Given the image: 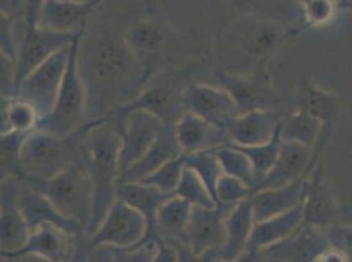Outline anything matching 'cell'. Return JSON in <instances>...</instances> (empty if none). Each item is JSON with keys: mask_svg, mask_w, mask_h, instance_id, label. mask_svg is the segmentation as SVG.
Here are the masks:
<instances>
[{"mask_svg": "<svg viewBox=\"0 0 352 262\" xmlns=\"http://www.w3.org/2000/svg\"><path fill=\"white\" fill-rule=\"evenodd\" d=\"M230 145L239 148L242 152H245L249 156L250 160L252 163L255 175H256V180L259 182L264 176L271 171V168L275 165V163L278 160L280 146H281L280 125L278 130L275 132V135H274V138L267 143L258 145V146H238L234 143H230Z\"/></svg>", "mask_w": 352, "mask_h": 262, "instance_id": "37", "label": "cell"}, {"mask_svg": "<svg viewBox=\"0 0 352 262\" xmlns=\"http://www.w3.org/2000/svg\"><path fill=\"white\" fill-rule=\"evenodd\" d=\"M115 122V121H113ZM121 136L120 176L140 160L160 136L164 122L146 110H133L115 122Z\"/></svg>", "mask_w": 352, "mask_h": 262, "instance_id": "10", "label": "cell"}, {"mask_svg": "<svg viewBox=\"0 0 352 262\" xmlns=\"http://www.w3.org/2000/svg\"><path fill=\"white\" fill-rule=\"evenodd\" d=\"M86 29L80 30L70 50L67 70L59 89L54 108L47 116L40 118L38 130L49 131L59 136H69L88 123L87 88L79 69V51Z\"/></svg>", "mask_w": 352, "mask_h": 262, "instance_id": "4", "label": "cell"}, {"mask_svg": "<svg viewBox=\"0 0 352 262\" xmlns=\"http://www.w3.org/2000/svg\"><path fill=\"white\" fill-rule=\"evenodd\" d=\"M88 171L92 180V211L85 233L88 237L102 224L109 207L116 200L120 177L121 136L108 117L96 118L85 138Z\"/></svg>", "mask_w": 352, "mask_h": 262, "instance_id": "2", "label": "cell"}, {"mask_svg": "<svg viewBox=\"0 0 352 262\" xmlns=\"http://www.w3.org/2000/svg\"><path fill=\"white\" fill-rule=\"evenodd\" d=\"M330 248L323 228L301 226L287 239L259 252L256 261L317 262Z\"/></svg>", "mask_w": 352, "mask_h": 262, "instance_id": "14", "label": "cell"}, {"mask_svg": "<svg viewBox=\"0 0 352 262\" xmlns=\"http://www.w3.org/2000/svg\"><path fill=\"white\" fill-rule=\"evenodd\" d=\"M216 197L219 206H234L251 197V188L234 176L223 174L217 182Z\"/></svg>", "mask_w": 352, "mask_h": 262, "instance_id": "41", "label": "cell"}, {"mask_svg": "<svg viewBox=\"0 0 352 262\" xmlns=\"http://www.w3.org/2000/svg\"><path fill=\"white\" fill-rule=\"evenodd\" d=\"M216 155L220 160L223 174L239 178L251 188L252 193V188L256 185L258 180L249 156L230 143L216 147Z\"/></svg>", "mask_w": 352, "mask_h": 262, "instance_id": "35", "label": "cell"}, {"mask_svg": "<svg viewBox=\"0 0 352 262\" xmlns=\"http://www.w3.org/2000/svg\"><path fill=\"white\" fill-rule=\"evenodd\" d=\"M40 115L36 108L20 97L1 96V134L20 131L30 134L37 129Z\"/></svg>", "mask_w": 352, "mask_h": 262, "instance_id": "33", "label": "cell"}, {"mask_svg": "<svg viewBox=\"0 0 352 262\" xmlns=\"http://www.w3.org/2000/svg\"><path fill=\"white\" fill-rule=\"evenodd\" d=\"M186 160H187V152H183L182 155L164 163L154 174L147 176L146 178L141 180L140 182L155 187L164 193L175 194L183 172L187 167Z\"/></svg>", "mask_w": 352, "mask_h": 262, "instance_id": "39", "label": "cell"}, {"mask_svg": "<svg viewBox=\"0 0 352 262\" xmlns=\"http://www.w3.org/2000/svg\"><path fill=\"white\" fill-rule=\"evenodd\" d=\"M302 223V204L271 218L255 222L246 253L242 260H256L259 252L271 247L296 233Z\"/></svg>", "mask_w": 352, "mask_h": 262, "instance_id": "23", "label": "cell"}, {"mask_svg": "<svg viewBox=\"0 0 352 262\" xmlns=\"http://www.w3.org/2000/svg\"><path fill=\"white\" fill-rule=\"evenodd\" d=\"M96 118L69 136H59L49 131L30 132L20 151V167L23 177L52 178L70 167L78 154V145L83 142L88 130L95 125Z\"/></svg>", "mask_w": 352, "mask_h": 262, "instance_id": "5", "label": "cell"}, {"mask_svg": "<svg viewBox=\"0 0 352 262\" xmlns=\"http://www.w3.org/2000/svg\"><path fill=\"white\" fill-rule=\"evenodd\" d=\"M309 174L281 188L259 190L254 193L250 197V201L255 222L284 214L302 204Z\"/></svg>", "mask_w": 352, "mask_h": 262, "instance_id": "31", "label": "cell"}, {"mask_svg": "<svg viewBox=\"0 0 352 262\" xmlns=\"http://www.w3.org/2000/svg\"><path fill=\"white\" fill-rule=\"evenodd\" d=\"M235 27L236 41L245 57L252 63L254 73L264 70L268 59L283 43L302 33L298 27L256 17H246Z\"/></svg>", "mask_w": 352, "mask_h": 262, "instance_id": "6", "label": "cell"}, {"mask_svg": "<svg viewBox=\"0 0 352 262\" xmlns=\"http://www.w3.org/2000/svg\"><path fill=\"white\" fill-rule=\"evenodd\" d=\"M168 37L170 32L167 27L155 16L137 20L125 36L144 67L146 82L164 59L168 47Z\"/></svg>", "mask_w": 352, "mask_h": 262, "instance_id": "16", "label": "cell"}, {"mask_svg": "<svg viewBox=\"0 0 352 262\" xmlns=\"http://www.w3.org/2000/svg\"><path fill=\"white\" fill-rule=\"evenodd\" d=\"M304 7V32L309 28L327 24L337 11L336 0H305Z\"/></svg>", "mask_w": 352, "mask_h": 262, "instance_id": "42", "label": "cell"}, {"mask_svg": "<svg viewBox=\"0 0 352 262\" xmlns=\"http://www.w3.org/2000/svg\"><path fill=\"white\" fill-rule=\"evenodd\" d=\"M340 8H350L352 10V0H344L340 5Z\"/></svg>", "mask_w": 352, "mask_h": 262, "instance_id": "46", "label": "cell"}, {"mask_svg": "<svg viewBox=\"0 0 352 262\" xmlns=\"http://www.w3.org/2000/svg\"><path fill=\"white\" fill-rule=\"evenodd\" d=\"M113 5L122 10H135L140 12H146L147 15L157 14L155 0H109Z\"/></svg>", "mask_w": 352, "mask_h": 262, "instance_id": "44", "label": "cell"}, {"mask_svg": "<svg viewBox=\"0 0 352 262\" xmlns=\"http://www.w3.org/2000/svg\"><path fill=\"white\" fill-rule=\"evenodd\" d=\"M28 134L10 131L1 134V180L15 176L23 178L20 167V151Z\"/></svg>", "mask_w": 352, "mask_h": 262, "instance_id": "40", "label": "cell"}, {"mask_svg": "<svg viewBox=\"0 0 352 262\" xmlns=\"http://www.w3.org/2000/svg\"><path fill=\"white\" fill-rule=\"evenodd\" d=\"M192 206L179 195H171L158 209L157 228L160 240L171 244L179 250L183 248V257L192 256L187 243V227L191 218Z\"/></svg>", "mask_w": 352, "mask_h": 262, "instance_id": "25", "label": "cell"}, {"mask_svg": "<svg viewBox=\"0 0 352 262\" xmlns=\"http://www.w3.org/2000/svg\"><path fill=\"white\" fill-rule=\"evenodd\" d=\"M88 110H100L109 104H125L146 83L141 62L128 40L112 32H105L89 45L87 51ZM131 102V100H129Z\"/></svg>", "mask_w": 352, "mask_h": 262, "instance_id": "1", "label": "cell"}, {"mask_svg": "<svg viewBox=\"0 0 352 262\" xmlns=\"http://www.w3.org/2000/svg\"><path fill=\"white\" fill-rule=\"evenodd\" d=\"M102 3L103 0H94L88 3L45 0L38 12L37 25L57 33L75 34L86 29L88 17Z\"/></svg>", "mask_w": 352, "mask_h": 262, "instance_id": "20", "label": "cell"}, {"mask_svg": "<svg viewBox=\"0 0 352 262\" xmlns=\"http://www.w3.org/2000/svg\"><path fill=\"white\" fill-rule=\"evenodd\" d=\"M79 235L70 233L57 224L45 223L32 230L27 244L1 259L16 260L25 256H37L50 262L70 261L75 253V239Z\"/></svg>", "mask_w": 352, "mask_h": 262, "instance_id": "17", "label": "cell"}, {"mask_svg": "<svg viewBox=\"0 0 352 262\" xmlns=\"http://www.w3.org/2000/svg\"><path fill=\"white\" fill-rule=\"evenodd\" d=\"M331 248L339 250L346 261L352 262V226L349 224H330L323 228Z\"/></svg>", "mask_w": 352, "mask_h": 262, "instance_id": "43", "label": "cell"}, {"mask_svg": "<svg viewBox=\"0 0 352 262\" xmlns=\"http://www.w3.org/2000/svg\"><path fill=\"white\" fill-rule=\"evenodd\" d=\"M323 125L314 117L296 110L291 116L283 118L280 122V138L283 142H296L304 146L316 147Z\"/></svg>", "mask_w": 352, "mask_h": 262, "instance_id": "34", "label": "cell"}, {"mask_svg": "<svg viewBox=\"0 0 352 262\" xmlns=\"http://www.w3.org/2000/svg\"><path fill=\"white\" fill-rule=\"evenodd\" d=\"M176 139L183 152H195L208 148L226 145L229 142L228 132L214 123L186 110L174 125Z\"/></svg>", "mask_w": 352, "mask_h": 262, "instance_id": "27", "label": "cell"}, {"mask_svg": "<svg viewBox=\"0 0 352 262\" xmlns=\"http://www.w3.org/2000/svg\"><path fill=\"white\" fill-rule=\"evenodd\" d=\"M133 110H146L154 116L160 117L164 123L175 125L187 109L183 102V96H177L174 89L153 87L141 92L132 102L116 106L112 112L113 121H120Z\"/></svg>", "mask_w": 352, "mask_h": 262, "instance_id": "19", "label": "cell"}, {"mask_svg": "<svg viewBox=\"0 0 352 262\" xmlns=\"http://www.w3.org/2000/svg\"><path fill=\"white\" fill-rule=\"evenodd\" d=\"M214 78L219 86L233 97L239 115L258 109H276L279 106V96L271 87L264 70L246 76L217 70Z\"/></svg>", "mask_w": 352, "mask_h": 262, "instance_id": "12", "label": "cell"}, {"mask_svg": "<svg viewBox=\"0 0 352 262\" xmlns=\"http://www.w3.org/2000/svg\"><path fill=\"white\" fill-rule=\"evenodd\" d=\"M281 119L276 109H258L241 113L228 126L229 142L238 146L267 143L274 138Z\"/></svg>", "mask_w": 352, "mask_h": 262, "instance_id": "21", "label": "cell"}, {"mask_svg": "<svg viewBox=\"0 0 352 262\" xmlns=\"http://www.w3.org/2000/svg\"><path fill=\"white\" fill-rule=\"evenodd\" d=\"M330 136L331 134L322 132L314 148L296 142L281 141L278 160L271 171L252 188L251 195L259 190L281 188L311 172V169L318 164Z\"/></svg>", "mask_w": 352, "mask_h": 262, "instance_id": "9", "label": "cell"}, {"mask_svg": "<svg viewBox=\"0 0 352 262\" xmlns=\"http://www.w3.org/2000/svg\"><path fill=\"white\" fill-rule=\"evenodd\" d=\"M66 1H74V3H88V1H94V0H66Z\"/></svg>", "mask_w": 352, "mask_h": 262, "instance_id": "47", "label": "cell"}, {"mask_svg": "<svg viewBox=\"0 0 352 262\" xmlns=\"http://www.w3.org/2000/svg\"><path fill=\"white\" fill-rule=\"evenodd\" d=\"M343 1H344V0H340V4H339V7H340V5H342V3H343Z\"/></svg>", "mask_w": 352, "mask_h": 262, "instance_id": "48", "label": "cell"}, {"mask_svg": "<svg viewBox=\"0 0 352 262\" xmlns=\"http://www.w3.org/2000/svg\"><path fill=\"white\" fill-rule=\"evenodd\" d=\"M20 178L11 176L1 180L0 206V247L1 256L14 253L27 244L30 236V224L19 204Z\"/></svg>", "mask_w": 352, "mask_h": 262, "instance_id": "15", "label": "cell"}, {"mask_svg": "<svg viewBox=\"0 0 352 262\" xmlns=\"http://www.w3.org/2000/svg\"><path fill=\"white\" fill-rule=\"evenodd\" d=\"M183 102L187 110L203 117L226 132L233 118L239 115L233 97L221 87L191 83L183 93Z\"/></svg>", "mask_w": 352, "mask_h": 262, "instance_id": "18", "label": "cell"}, {"mask_svg": "<svg viewBox=\"0 0 352 262\" xmlns=\"http://www.w3.org/2000/svg\"><path fill=\"white\" fill-rule=\"evenodd\" d=\"M146 236V219L132 204L116 198L99 228L89 236L92 247L132 249Z\"/></svg>", "mask_w": 352, "mask_h": 262, "instance_id": "8", "label": "cell"}, {"mask_svg": "<svg viewBox=\"0 0 352 262\" xmlns=\"http://www.w3.org/2000/svg\"><path fill=\"white\" fill-rule=\"evenodd\" d=\"M183 150L176 139L174 125L164 123L155 143L146 154L118 177V182H140L154 174L164 163L182 155Z\"/></svg>", "mask_w": 352, "mask_h": 262, "instance_id": "30", "label": "cell"}, {"mask_svg": "<svg viewBox=\"0 0 352 262\" xmlns=\"http://www.w3.org/2000/svg\"><path fill=\"white\" fill-rule=\"evenodd\" d=\"M232 207L225 204L216 209L192 207L187 227V243L193 259L206 260V257H213L219 260L225 240V218Z\"/></svg>", "mask_w": 352, "mask_h": 262, "instance_id": "13", "label": "cell"}, {"mask_svg": "<svg viewBox=\"0 0 352 262\" xmlns=\"http://www.w3.org/2000/svg\"><path fill=\"white\" fill-rule=\"evenodd\" d=\"M24 182L43 191L66 218L78 222L85 230L92 211L94 187L88 171L86 150L62 174L52 178L23 177Z\"/></svg>", "mask_w": 352, "mask_h": 262, "instance_id": "3", "label": "cell"}, {"mask_svg": "<svg viewBox=\"0 0 352 262\" xmlns=\"http://www.w3.org/2000/svg\"><path fill=\"white\" fill-rule=\"evenodd\" d=\"M337 211L336 200L324 182L322 165L317 164L307 178L301 226L326 228L334 223Z\"/></svg>", "mask_w": 352, "mask_h": 262, "instance_id": "22", "label": "cell"}, {"mask_svg": "<svg viewBox=\"0 0 352 262\" xmlns=\"http://www.w3.org/2000/svg\"><path fill=\"white\" fill-rule=\"evenodd\" d=\"M171 195L174 194L164 193L158 188L147 185L144 182H118L116 198L132 204L133 207L141 211L142 215L146 219V236L141 244L150 243V241H154V243L160 241L158 228H157L158 209Z\"/></svg>", "mask_w": 352, "mask_h": 262, "instance_id": "28", "label": "cell"}, {"mask_svg": "<svg viewBox=\"0 0 352 262\" xmlns=\"http://www.w3.org/2000/svg\"><path fill=\"white\" fill-rule=\"evenodd\" d=\"M44 1L45 0H21V4L24 5V10H23L24 23L28 27L37 25V17Z\"/></svg>", "mask_w": 352, "mask_h": 262, "instance_id": "45", "label": "cell"}, {"mask_svg": "<svg viewBox=\"0 0 352 262\" xmlns=\"http://www.w3.org/2000/svg\"><path fill=\"white\" fill-rule=\"evenodd\" d=\"M72 45L46 59L17 87L16 97L30 102L38 112L40 118L47 116L54 108L67 70Z\"/></svg>", "mask_w": 352, "mask_h": 262, "instance_id": "7", "label": "cell"}, {"mask_svg": "<svg viewBox=\"0 0 352 262\" xmlns=\"http://www.w3.org/2000/svg\"><path fill=\"white\" fill-rule=\"evenodd\" d=\"M254 226L255 218L250 198L238 202L229 210L225 218V240L219 254L220 261L233 262L243 259Z\"/></svg>", "mask_w": 352, "mask_h": 262, "instance_id": "26", "label": "cell"}, {"mask_svg": "<svg viewBox=\"0 0 352 262\" xmlns=\"http://www.w3.org/2000/svg\"><path fill=\"white\" fill-rule=\"evenodd\" d=\"M79 33V32H78ZM57 33L40 28L38 25L28 27L24 23V34L20 46L16 49L15 96L20 83L54 53L73 44L76 34Z\"/></svg>", "mask_w": 352, "mask_h": 262, "instance_id": "11", "label": "cell"}, {"mask_svg": "<svg viewBox=\"0 0 352 262\" xmlns=\"http://www.w3.org/2000/svg\"><path fill=\"white\" fill-rule=\"evenodd\" d=\"M19 204L24 218L30 224V231L45 223L57 224L59 227L75 235H79L82 231H85V228L78 222L66 218L63 214H60L58 209L43 191L30 187L21 178H20Z\"/></svg>", "mask_w": 352, "mask_h": 262, "instance_id": "24", "label": "cell"}, {"mask_svg": "<svg viewBox=\"0 0 352 262\" xmlns=\"http://www.w3.org/2000/svg\"><path fill=\"white\" fill-rule=\"evenodd\" d=\"M245 17L272 20L304 32V7L300 0H230Z\"/></svg>", "mask_w": 352, "mask_h": 262, "instance_id": "32", "label": "cell"}, {"mask_svg": "<svg viewBox=\"0 0 352 262\" xmlns=\"http://www.w3.org/2000/svg\"><path fill=\"white\" fill-rule=\"evenodd\" d=\"M300 1H301V3H304V1H305V0H300Z\"/></svg>", "mask_w": 352, "mask_h": 262, "instance_id": "50", "label": "cell"}, {"mask_svg": "<svg viewBox=\"0 0 352 262\" xmlns=\"http://www.w3.org/2000/svg\"><path fill=\"white\" fill-rule=\"evenodd\" d=\"M175 194L188 201L192 206H200L206 209H216L219 206L200 176L188 167H186L183 172Z\"/></svg>", "mask_w": 352, "mask_h": 262, "instance_id": "38", "label": "cell"}, {"mask_svg": "<svg viewBox=\"0 0 352 262\" xmlns=\"http://www.w3.org/2000/svg\"><path fill=\"white\" fill-rule=\"evenodd\" d=\"M186 165L200 176V178L204 181L206 188L209 189L210 194L213 195V198L217 202L216 189H217V182H219L221 176L223 175V169H222L220 160L216 155V148H208V150H201V151H195V152L187 154Z\"/></svg>", "mask_w": 352, "mask_h": 262, "instance_id": "36", "label": "cell"}, {"mask_svg": "<svg viewBox=\"0 0 352 262\" xmlns=\"http://www.w3.org/2000/svg\"><path fill=\"white\" fill-rule=\"evenodd\" d=\"M296 110L321 121L323 129L334 130L340 115V102L337 95L318 87L313 80L304 78L294 95Z\"/></svg>", "mask_w": 352, "mask_h": 262, "instance_id": "29", "label": "cell"}, {"mask_svg": "<svg viewBox=\"0 0 352 262\" xmlns=\"http://www.w3.org/2000/svg\"><path fill=\"white\" fill-rule=\"evenodd\" d=\"M336 1H337L338 5H339V4H340V0H336Z\"/></svg>", "mask_w": 352, "mask_h": 262, "instance_id": "49", "label": "cell"}]
</instances>
